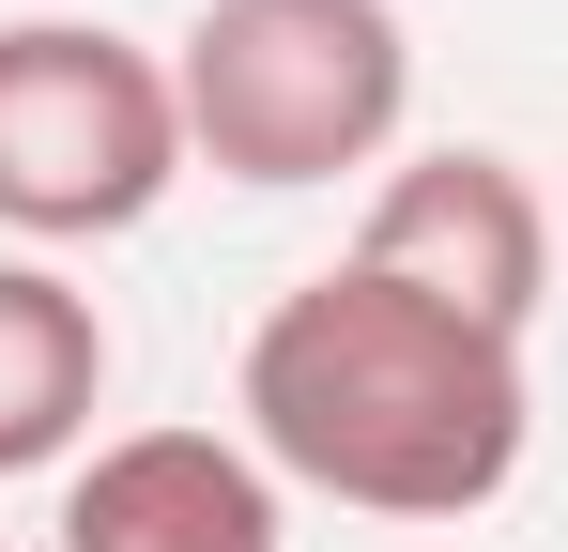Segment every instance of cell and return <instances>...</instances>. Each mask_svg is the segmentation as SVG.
<instances>
[{
	"mask_svg": "<svg viewBox=\"0 0 568 552\" xmlns=\"http://www.w3.org/2000/svg\"><path fill=\"white\" fill-rule=\"evenodd\" d=\"M185 184L170 47L108 16H0V231L16 246H108Z\"/></svg>",
	"mask_w": 568,
	"mask_h": 552,
	"instance_id": "cell-3",
	"label": "cell"
},
{
	"mask_svg": "<svg viewBox=\"0 0 568 552\" xmlns=\"http://www.w3.org/2000/svg\"><path fill=\"white\" fill-rule=\"evenodd\" d=\"M523 338H476L369 262L292 276L246 338V460L369 522H476L523 476Z\"/></svg>",
	"mask_w": 568,
	"mask_h": 552,
	"instance_id": "cell-1",
	"label": "cell"
},
{
	"mask_svg": "<svg viewBox=\"0 0 568 552\" xmlns=\"http://www.w3.org/2000/svg\"><path fill=\"white\" fill-rule=\"evenodd\" d=\"M170 108H185V170L292 200V184L399 154L415 31H399V0H200L170 47Z\"/></svg>",
	"mask_w": 568,
	"mask_h": 552,
	"instance_id": "cell-2",
	"label": "cell"
},
{
	"mask_svg": "<svg viewBox=\"0 0 568 552\" xmlns=\"http://www.w3.org/2000/svg\"><path fill=\"white\" fill-rule=\"evenodd\" d=\"M62 552H277V476L231 430H123L62 476Z\"/></svg>",
	"mask_w": 568,
	"mask_h": 552,
	"instance_id": "cell-5",
	"label": "cell"
},
{
	"mask_svg": "<svg viewBox=\"0 0 568 552\" xmlns=\"http://www.w3.org/2000/svg\"><path fill=\"white\" fill-rule=\"evenodd\" d=\"M108 399V323L62 262H0V476H78Z\"/></svg>",
	"mask_w": 568,
	"mask_h": 552,
	"instance_id": "cell-6",
	"label": "cell"
},
{
	"mask_svg": "<svg viewBox=\"0 0 568 552\" xmlns=\"http://www.w3.org/2000/svg\"><path fill=\"white\" fill-rule=\"evenodd\" d=\"M354 262L399 276L415 307L476 323V338H523L538 292H554V200L507 170V154H476V139H430V154H399V170L369 184Z\"/></svg>",
	"mask_w": 568,
	"mask_h": 552,
	"instance_id": "cell-4",
	"label": "cell"
}]
</instances>
